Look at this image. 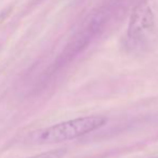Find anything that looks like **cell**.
<instances>
[{
	"label": "cell",
	"instance_id": "6da1fadb",
	"mask_svg": "<svg viewBox=\"0 0 158 158\" xmlns=\"http://www.w3.org/2000/svg\"><path fill=\"white\" fill-rule=\"evenodd\" d=\"M107 119L103 116H85L62 121L50 127L38 129L27 135L31 144H50L75 140L104 127Z\"/></svg>",
	"mask_w": 158,
	"mask_h": 158
},
{
	"label": "cell",
	"instance_id": "7a4b0ae2",
	"mask_svg": "<svg viewBox=\"0 0 158 158\" xmlns=\"http://www.w3.org/2000/svg\"><path fill=\"white\" fill-rule=\"evenodd\" d=\"M155 24V18L151 7L142 2L134 8L128 25V37L131 40H138L151 31Z\"/></svg>",
	"mask_w": 158,
	"mask_h": 158
},
{
	"label": "cell",
	"instance_id": "3957f363",
	"mask_svg": "<svg viewBox=\"0 0 158 158\" xmlns=\"http://www.w3.org/2000/svg\"><path fill=\"white\" fill-rule=\"evenodd\" d=\"M66 154L65 148H57V149H51L49 152L44 153L36 154V155L29 156L26 158H63Z\"/></svg>",
	"mask_w": 158,
	"mask_h": 158
},
{
	"label": "cell",
	"instance_id": "277c9868",
	"mask_svg": "<svg viewBox=\"0 0 158 158\" xmlns=\"http://www.w3.org/2000/svg\"><path fill=\"white\" fill-rule=\"evenodd\" d=\"M154 158H158V157H154Z\"/></svg>",
	"mask_w": 158,
	"mask_h": 158
}]
</instances>
